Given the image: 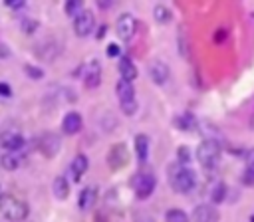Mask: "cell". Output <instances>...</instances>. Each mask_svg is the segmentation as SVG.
Listing matches in <instances>:
<instances>
[{
    "mask_svg": "<svg viewBox=\"0 0 254 222\" xmlns=\"http://www.w3.org/2000/svg\"><path fill=\"white\" fill-rule=\"evenodd\" d=\"M0 214L12 222H22L28 218L30 208L24 200L16 198L14 194H0Z\"/></svg>",
    "mask_w": 254,
    "mask_h": 222,
    "instance_id": "1",
    "label": "cell"
},
{
    "mask_svg": "<svg viewBox=\"0 0 254 222\" xmlns=\"http://www.w3.org/2000/svg\"><path fill=\"white\" fill-rule=\"evenodd\" d=\"M169 176H171V184H173V188H175L177 192H183V194L190 192V190L194 188V184H196V176H194V172H192L189 166H183L181 163L171 165V168H169Z\"/></svg>",
    "mask_w": 254,
    "mask_h": 222,
    "instance_id": "2",
    "label": "cell"
},
{
    "mask_svg": "<svg viewBox=\"0 0 254 222\" xmlns=\"http://www.w3.org/2000/svg\"><path fill=\"white\" fill-rule=\"evenodd\" d=\"M115 91H117V99L121 103V111L125 115H133L137 111V99H135V89L129 81L119 79L115 83Z\"/></svg>",
    "mask_w": 254,
    "mask_h": 222,
    "instance_id": "3",
    "label": "cell"
},
{
    "mask_svg": "<svg viewBox=\"0 0 254 222\" xmlns=\"http://www.w3.org/2000/svg\"><path fill=\"white\" fill-rule=\"evenodd\" d=\"M196 159L202 166H214L220 159V145L218 141H212V139H204L198 149H196Z\"/></svg>",
    "mask_w": 254,
    "mask_h": 222,
    "instance_id": "4",
    "label": "cell"
},
{
    "mask_svg": "<svg viewBox=\"0 0 254 222\" xmlns=\"http://www.w3.org/2000/svg\"><path fill=\"white\" fill-rule=\"evenodd\" d=\"M155 184H157V178H155L153 172H137L131 178V186H133L137 198H141V200H145V198H149L153 194Z\"/></svg>",
    "mask_w": 254,
    "mask_h": 222,
    "instance_id": "5",
    "label": "cell"
},
{
    "mask_svg": "<svg viewBox=\"0 0 254 222\" xmlns=\"http://www.w3.org/2000/svg\"><path fill=\"white\" fill-rule=\"evenodd\" d=\"M36 147H38V151H40L46 159H52V157L58 155V151H60V147H62V141H60V137H58L56 133L46 131V133H42V135L38 137Z\"/></svg>",
    "mask_w": 254,
    "mask_h": 222,
    "instance_id": "6",
    "label": "cell"
},
{
    "mask_svg": "<svg viewBox=\"0 0 254 222\" xmlns=\"http://www.w3.org/2000/svg\"><path fill=\"white\" fill-rule=\"evenodd\" d=\"M129 163V149L125 143H115L107 153V165L111 170H119Z\"/></svg>",
    "mask_w": 254,
    "mask_h": 222,
    "instance_id": "7",
    "label": "cell"
},
{
    "mask_svg": "<svg viewBox=\"0 0 254 222\" xmlns=\"http://www.w3.org/2000/svg\"><path fill=\"white\" fill-rule=\"evenodd\" d=\"M93 26H95V16H93L89 10H81V12L73 18V32H75L79 38L91 34Z\"/></svg>",
    "mask_w": 254,
    "mask_h": 222,
    "instance_id": "8",
    "label": "cell"
},
{
    "mask_svg": "<svg viewBox=\"0 0 254 222\" xmlns=\"http://www.w3.org/2000/svg\"><path fill=\"white\" fill-rule=\"evenodd\" d=\"M135 28H137L135 18H133L129 12H125V14H121V16H119V20H117V30H115V32H117L119 40L127 42V40H131V38H133Z\"/></svg>",
    "mask_w": 254,
    "mask_h": 222,
    "instance_id": "9",
    "label": "cell"
},
{
    "mask_svg": "<svg viewBox=\"0 0 254 222\" xmlns=\"http://www.w3.org/2000/svg\"><path fill=\"white\" fill-rule=\"evenodd\" d=\"M101 63L97 59H91L87 65H85V71H83V85L87 89H95L99 83H101Z\"/></svg>",
    "mask_w": 254,
    "mask_h": 222,
    "instance_id": "10",
    "label": "cell"
},
{
    "mask_svg": "<svg viewBox=\"0 0 254 222\" xmlns=\"http://www.w3.org/2000/svg\"><path fill=\"white\" fill-rule=\"evenodd\" d=\"M220 214L212 204H200L192 210V222H218Z\"/></svg>",
    "mask_w": 254,
    "mask_h": 222,
    "instance_id": "11",
    "label": "cell"
},
{
    "mask_svg": "<svg viewBox=\"0 0 254 222\" xmlns=\"http://www.w3.org/2000/svg\"><path fill=\"white\" fill-rule=\"evenodd\" d=\"M81 127H83V119H81V115L77 111L65 113L64 121H62V129H64L65 135H75V133L81 131Z\"/></svg>",
    "mask_w": 254,
    "mask_h": 222,
    "instance_id": "12",
    "label": "cell"
},
{
    "mask_svg": "<svg viewBox=\"0 0 254 222\" xmlns=\"http://www.w3.org/2000/svg\"><path fill=\"white\" fill-rule=\"evenodd\" d=\"M149 75H151V79L157 85H163L169 79V67H167V63L161 61V59H153L149 63Z\"/></svg>",
    "mask_w": 254,
    "mask_h": 222,
    "instance_id": "13",
    "label": "cell"
},
{
    "mask_svg": "<svg viewBox=\"0 0 254 222\" xmlns=\"http://www.w3.org/2000/svg\"><path fill=\"white\" fill-rule=\"evenodd\" d=\"M24 145V137L16 131H4L0 133V147H4L6 151H16Z\"/></svg>",
    "mask_w": 254,
    "mask_h": 222,
    "instance_id": "14",
    "label": "cell"
},
{
    "mask_svg": "<svg viewBox=\"0 0 254 222\" xmlns=\"http://www.w3.org/2000/svg\"><path fill=\"white\" fill-rule=\"evenodd\" d=\"M87 166H89V163H87V157H85V155L73 157V161H71V165H69L71 178H73V180H79V178L83 176V172L87 170Z\"/></svg>",
    "mask_w": 254,
    "mask_h": 222,
    "instance_id": "15",
    "label": "cell"
},
{
    "mask_svg": "<svg viewBox=\"0 0 254 222\" xmlns=\"http://www.w3.org/2000/svg\"><path fill=\"white\" fill-rule=\"evenodd\" d=\"M119 73H121V79H125V81H133L135 77H137V67H135V63L129 59V57H121L119 59Z\"/></svg>",
    "mask_w": 254,
    "mask_h": 222,
    "instance_id": "16",
    "label": "cell"
},
{
    "mask_svg": "<svg viewBox=\"0 0 254 222\" xmlns=\"http://www.w3.org/2000/svg\"><path fill=\"white\" fill-rule=\"evenodd\" d=\"M97 200V188L95 186H85L79 192V208L81 210H89Z\"/></svg>",
    "mask_w": 254,
    "mask_h": 222,
    "instance_id": "17",
    "label": "cell"
},
{
    "mask_svg": "<svg viewBox=\"0 0 254 222\" xmlns=\"http://www.w3.org/2000/svg\"><path fill=\"white\" fill-rule=\"evenodd\" d=\"M52 190H54V196L56 198H60V200L67 198V194H69V182H67V178L65 176H56L54 178V184H52Z\"/></svg>",
    "mask_w": 254,
    "mask_h": 222,
    "instance_id": "18",
    "label": "cell"
},
{
    "mask_svg": "<svg viewBox=\"0 0 254 222\" xmlns=\"http://www.w3.org/2000/svg\"><path fill=\"white\" fill-rule=\"evenodd\" d=\"M135 153H137L139 161L147 159V153H149V137L147 135H143V133L135 135Z\"/></svg>",
    "mask_w": 254,
    "mask_h": 222,
    "instance_id": "19",
    "label": "cell"
},
{
    "mask_svg": "<svg viewBox=\"0 0 254 222\" xmlns=\"http://www.w3.org/2000/svg\"><path fill=\"white\" fill-rule=\"evenodd\" d=\"M224 196H226V184H224V182H216V184L212 186V190H210V200H212V204H220V202L224 200Z\"/></svg>",
    "mask_w": 254,
    "mask_h": 222,
    "instance_id": "20",
    "label": "cell"
},
{
    "mask_svg": "<svg viewBox=\"0 0 254 222\" xmlns=\"http://www.w3.org/2000/svg\"><path fill=\"white\" fill-rule=\"evenodd\" d=\"M64 10H65V16H69V18H75L81 10H83V4L79 2V0H67L65 4H64Z\"/></svg>",
    "mask_w": 254,
    "mask_h": 222,
    "instance_id": "21",
    "label": "cell"
},
{
    "mask_svg": "<svg viewBox=\"0 0 254 222\" xmlns=\"http://www.w3.org/2000/svg\"><path fill=\"white\" fill-rule=\"evenodd\" d=\"M165 220L167 222H189V216H187V212H183L179 208H171V210H167Z\"/></svg>",
    "mask_w": 254,
    "mask_h": 222,
    "instance_id": "22",
    "label": "cell"
},
{
    "mask_svg": "<svg viewBox=\"0 0 254 222\" xmlns=\"http://www.w3.org/2000/svg\"><path fill=\"white\" fill-rule=\"evenodd\" d=\"M153 14H155V20L161 22V24H167V22L171 20V12H169V8L163 6V4H157L155 10H153Z\"/></svg>",
    "mask_w": 254,
    "mask_h": 222,
    "instance_id": "23",
    "label": "cell"
},
{
    "mask_svg": "<svg viewBox=\"0 0 254 222\" xmlns=\"http://www.w3.org/2000/svg\"><path fill=\"white\" fill-rule=\"evenodd\" d=\"M175 125H177V129H183V131H189V129H192V125H196V123H194V119H192V115H189V113H185V115H181V117H177V119H175Z\"/></svg>",
    "mask_w": 254,
    "mask_h": 222,
    "instance_id": "24",
    "label": "cell"
},
{
    "mask_svg": "<svg viewBox=\"0 0 254 222\" xmlns=\"http://www.w3.org/2000/svg\"><path fill=\"white\" fill-rule=\"evenodd\" d=\"M0 165H2L4 168H8V170H14V168H18L20 161H18V157H16V155L6 153V155H2V157H0Z\"/></svg>",
    "mask_w": 254,
    "mask_h": 222,
    "instance_id": "25",
    "label": "cell"
},
{
    "mask_svg": "<svg viewBox=\"0 0 254 222\" xmlns=\"http://www.w3.org/2000/svg\"><path fill=\"white\" fill-rule=\"evenodd\" d=\"M24 71H26V73H28V77H32V79H42V77H44V69L34 67V65H30V63H26V65H24Z\"/></svg>",
    "mask_w": 254,
    "mask_h": 222,
    "instance_id": "26",
    "label": "cell"
},
{
    "mask_svg": "<svg viewBox=\"0 0 254 222\" xmlns=\"http://www.w3.org/2000/svg\"><path fill=\"white\" fill-rule=\"evenodd\" d=\"M242 182H244V184H248V186H252V184H254V165H246L244 174H242Z\"/></svg>",
    "mask_w": 254,
    "mask_h": 222,
    "instance_id": "27",
    "label": "cell"
},
{
    "mask_svg": "<svg viewBox=\"0 0 254 222\" xmlns=\"http://www.w3.org/2000/svg\"><path fill=\"white\" fill-rule=\"evenodd\" d=\"M38 28H40V24H38L36 20H24V22H22V30H24L26 34H34Z\"/></svg>",
    "mask_w": 254,
    "mask_h": 222,
    "instance_id": "28",
    "label": "cell"
},
{
    "mask_svg": "<svg viewBox=\"0 0 254 222\" xmlns=\"http://www.w3.org/2000/svg\"><path fill=\"white\" fill-rule=\"evenodd\" d=\"M177 157H179V163L183 165V163H189L190 161V151H189V147H179L177 149Z\"/></svg>",
    "mask_w": 254,
    "mask_h": 222,
    "instance_id": "29",
    "label": "cell"
},
{
    "mask_svg": "<svg viewBox=\"0 0 254 222\" xmlns=\"http://www.w3.org/2000/svg\"><path fill=\"white\" fill-rule=\"evenodd\" d=\"M133 222H155V218L149 214V212H135V218H133Z\"/></svg>",
    "mask_w": 254,
    "mask_h": 222,
    "instance_id": "30",
    "label": "cell"
},
{
    "mask_svg": "<svg viewBox=\"0 0 254 222\" xmlns=\"http://www.w3.org/2000/svg\"><path fill=\"white\" fill-rule=\"evenodd\" d=\"M226 36H228V30H226V28H218V30L214 32V36H212V40H214L216 44H222V42L226 40Z\"/></svg>",
    "mask_w": 254,
    "mask_h": 222,
    "instance_id": "31",
    "label": "cell"
},
{
    "mask_svg": "<svg viewBox=\"0 0 254 222\" xmlns=\"http://www.w3.org/2000/svg\"><path fill=\"white\" fill-rule=\"evenodd\" d=\"M119 54H121V48H119L117 44H109V48H107V56H109V57H119Z\"/></svg>",
    "mask_w": 254,
    "mask_h": 222,
    "instance_id": "32",
    "label": "cell"
},
{
    "mask_svg": "<svg viewBox=\"0 0 254 222\" xmlns=\"http://www.w3.org/2000/svg\"><path fill=\"white\" fill-rule=\"evenodd\" d=\"M12 95V87L6 81H0V97H10Z\"/></svg>",
    "mask_w": 254,
    "mask_h": 222,
    "instance_id": "33",
    "label": "cell"
},
{
    "mask_svg": "<svg viewBox=\"0 0 254 222\" xmlns=\"http://www.w3.org/2000/svg\"><path fill=\"white\" fill-rule=\"evenodd\" d=\"M8 8H14V10H18V8H24L26 6V2L24 0H8V2H4Z\"/></svg>",
    "mask_w": 254,
    "mask_h": 222,
    "instance_id": "34",
    "label": "cell"
},
{
    "mask_svg": "<svg viewBox=\"0 0 254 222\" xmlns=\"http://www.w3.org/2000/svg\"><path fill=\"white\" fill-rule=\"evenodd\" d=\"M246 163H248V165H254V147L246 153Z\"/></svg>",
    "mask_w": 254,
    "mask_h": 222,
    "instance_id": "35",
    "label": "cell"
},
{
    "mask_svg": "<svg viewBox=\"0 0 254 222\" xmlns=\"http://www.w3.org/2000/svg\"><path fill=\"white\" fill-rule=\"evenodd\" d=\"M105 34H107V26H101V28H99V32H97V38H103Z\"/></svg>",
    "mask_w": 254,
    "mask_h": 222,
    "instance_id": "36",
    "label": "cell"
},
{
    "mask_svg": "<svg viewBox=\"0 0 254 222\" xmlns=\"http://www.w3.org/2000/svg\"><path fill=\"white\" fill-rule=\"evenodd\" d=\"M97 6H99V8H109L111 2H97Z\"/></svg>",
    "mask_w": 254,
    "mask_h": 222,
    "instance_id": "37",
    "label": "cell"
},
{
    "mask_svg": "<svg viewBox=\"0 0 254 222\" xmlns=\"http://www.w3.org/2000/svg\"><path fill=\"white\" fill-rule=\"evenodd\" d=\"M252 129H254V113H252Z\"/></svg>",
    "mask_w": 254,
    "mask_h": 222,
    "instance_id": "38",
    "label": "cell"
},
{
    "mask_svg": "<svg viewBox=\"0 0 254 222\" xmlns=\"http://www.w3.org/2000/svg\"><path fill=\"white\" fill-rule=\"evenodd\" d=\"M250 222H254V214H252V216H250Z\"/></svg>",
    "mask_w": 254,
    "mask_h": 222,
    "instance_id": "39",
    "label": "cell"
}]
</instances>
